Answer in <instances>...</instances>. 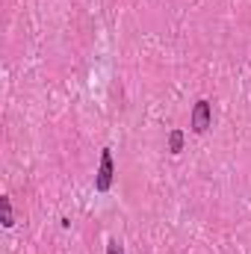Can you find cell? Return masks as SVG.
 I'll return each mask as SVG.
<instances>
[{"label":"cell","instance_id":"1","mask_svg":"<svg viewBox=\"0 0 251 254\" xmlns=\"http://www.w3.org/2000/svg\"><path fill=\"white\" fill-rule=\"evenodd\" d=\"M213 127V107H210V101H195V107H192V130L195 133H207Z\"/></svg>","mask_w":251,"mask_h":254},{"label":"cell","instance_id":"2","mask_svg":"<svg viewBox=\"0 0 251 254\" xmlns=\"http://www.w3.org/2000/svg\"><path fill=\"white\" fill-rule=\"evenodd\" d=\"M110 187H113V151L104 148L101 151V169H98V178H95V190L110 192Z\"/></svg>","mask_w":251,"mask_h":254},{"label":"cell","instance_id":"3","mask_svg":"<svg viewBox=\"0 0 251 254\" xmlns=\"http://www.w3.org/2000/svg\"><path fill=\"white\" fill-rule=\"evenodd\" d=\"M0 207H3V225L12 228V225H15V216H12V201H9V195L0 198Z\"/></svg>","mask_w":251,"mask_h":254},{"label":"cell","instance_id":"4","mask_svg":"<svg viewBox=\"0 0 251 254\" xmlns=\"http://www.w3.org/2000/svg\"><path fill=\"white\" fill-rule=\"evenodd\" d=\"M181 148H184V133L181 130H172L169 133V151L172 154H181Z\"/></svg>","mask_w":251,"mask_h":254},{"label":"cell","instance_id":"5","mask_svg":"<svg viewBox=\"0 0 251 254\" xmlns=\"http://www.w3.org/2000/svg\"><path fill=\"white\" fill-rule=\"evenodd\" d=\"M107 254H125V249H122L116 240H110V243H107Z\"/></svg>","mask_w":251,"mask_h":254}]
</instances>
